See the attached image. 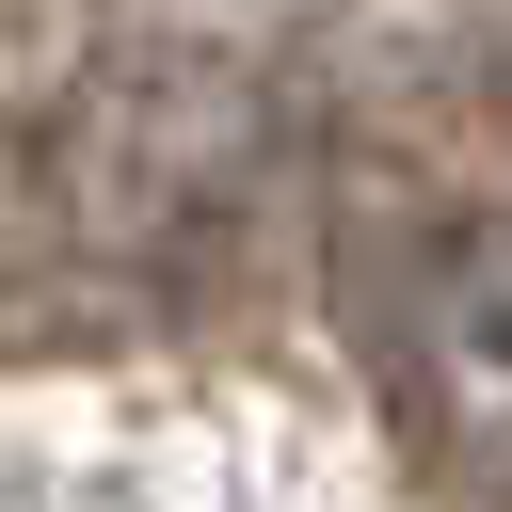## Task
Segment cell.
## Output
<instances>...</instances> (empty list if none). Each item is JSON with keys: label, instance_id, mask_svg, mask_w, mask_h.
<instances>
[{"label": "cell", "instance_id": "cell-1", "mask_svg": "<svg viewBox=\"0 0 512 512\" xmlns=\"http://www.w3.org/2000/svg\"><path fill=\"white\" fill-rule=\"evenodd\" d=\"M384 384L416 416H464L480 384V432H512V240H432V304L384 336Z\"/></svg>", "mask_w": 512, "mask_h": 512}]
</instances>
